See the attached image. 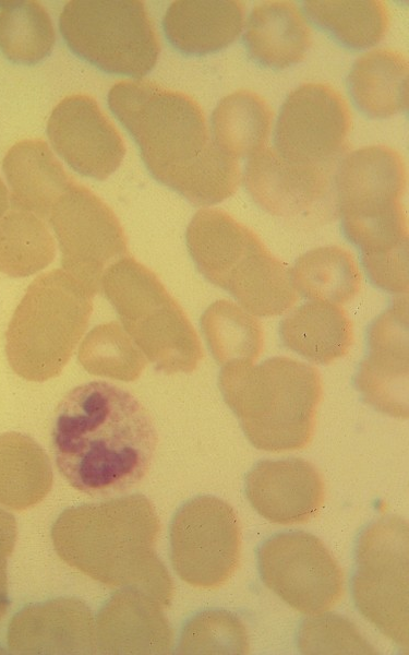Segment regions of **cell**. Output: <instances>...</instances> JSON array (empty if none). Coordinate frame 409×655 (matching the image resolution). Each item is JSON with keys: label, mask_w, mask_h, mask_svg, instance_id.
I'll use <instances>...</instances> for the list:
<instances>
[{"label": "cell", "mask_w": 409, "mask_h": 655, "mask_svg": "<svg viewBox=\"0 0 409 655\" xmlns=\"http://www.w3.org/2000/svg\"><path fill=\"white\" fill-rule=\"evenodd\" d=\"M51 441L56 466L74 489L108 497L142 481L158 438L149 413L134 395L92 381L61 400Z\"/></svg>", "instance_id": "cell-1"}, {"label": "cell", "mask_w": 409, "mask_h": 655, "mask_svg": "<svg viewBox=\"0 0 409 655\" xmlns=\"http://www.w3.org/2000/svg\"><path fill=\"white\" fill-rule=\"evenodd\" d=\"M108 105L156 180L201 206L236 192L241 179L238 160L217 147L192 97L154 82L132 80L110 88Z\"/></svg>", "instance_id": "cell-2"}, {"label": "cell", "mask_w": 409, "mask_h": 655, "mask_svg": "<svg viewBox=\"0 0 409 655\" xmlns=\"http://www.w3.org/2000/svg\"><path fill=\"white\" fill-rule=\"evenodd\" d=\"M159 532L151 501L130 495L64 510L52 525L51 539L70 567L108 586L140 590L166 608L173 584L155 551Z\"/></svg>", "instance_id": "cell-3"}, {"label": "cell", "mask_w": 409, "mask_h": 655, "mask_svg": "<svg viewBox=\"0 0 409 655\" xmlns=\"http://www.w3.org/2000/svg\"><path fill=\"white\" fill-rule=\"evenodd\" d=\"M407 171L401 155L370 145L346 155L334 174L336 209L358 247L370 281L388 293L408 291V226L401 203Z\"/></svg>", "instance_id": "cell-4"}, {"label": "cell", "mask_w": 409, "mask_h": 655, "mask_svg": "<svg viewBox=\"0 0 409 655\" xmlns=\"http://www.w3.org/2000/svg\"><path fill=\"white\" fill-rule=\"evenodd\" d=\"M222 397L250 441L268 452L296 451L312 440L323 382L314 367L289 357L224 366Z\"/></svg>", "instance_id": "cell-5"}, {"label": "cell", "mask_w": 409, "mask_h": 655, "mask_svg": "<svg viewBox=\"0 0 409 655\" xmlns=\"http://www.w3.org/2000/svg\"><path fill=\"white\" fill-rule=\"evenodd\" d=\"M187 247L199 272L228 291L249 313L279 315L297 301L290 270L257 235L219 209L196 212Z\"/></svg>", "instance_id": "cell-6"}, {"label": "cell", "mask_w": 409, "mask_h": 655, "mask_svg": "<svg viewBox=\"0 0 409 655\" xmlns=\"http://www.w3.org/2000/svg\"><path fill=\"white\" fill-rule=\"evenodd\" d=\"M93 297L62 269L37 276L5 332V354L12 370L33 382L60 374L87 327Z\"/></svg>", "instance_id": "cell-7"}, {"label": "cell", "mask_w": 409, "mask_h": 655, "mask_svg": "<svg viewBox=\"0 0 409 655\" xmlns=\"http://www.w3.org/2000/svg\"><path fill=\"white\" fill-rule=\"evenodd\" d=\"M101 289L123 329L157 371L173 374L196 369L203 358L199 335L153 271L124 257L105 271Z\"/></svg>", "instance_id": "cell-8"}, {"label": "cell", "mask_w": 409, "mask_h": 655, "mask_svg": "<svg viewBox=\"0 0 409 655\" xmlns=\"http://www.w3.org/2000/svg\"><path fill=\"white\" fill-rule=\"evenodd\" d=\"M69 48L112 74L141 79L155 66L160 45L139 0H72L59 19Z\"/></svg>", "instance_id": "cell-9"}, {"label": "cell", "mask_w": 409, "mask_h": 655, "mask_svg": "<svg viewBox=\"0 0 409 655\" xmlns=\"http://www.w3.org/2000/svg\"><path fill=\"white\" fill-rule=\"evenodd\" d=\"M409 531L383 517L361 534L352 596L360 614L405 650L409 644Z\"/></svg>", "instance_id": "cell-10"}, {"label": "cell", "mask_w": 409, "mask_h": 655, "mask_svg": "<svg viewBox=\"0 0 409 655\" xmlns=\"http://www.w3.org/2000/svg\"><path fill=\"white\" fill-rule=\"evenodd\" d=\"M170 559L191 586L215 590L240 562L241 531L232 507L214 496H199L176 512L170 524Z\"/></svg>", "instance_id": "cell-11"}, {"label": "cell", "mask_w": 409, "mask_h": 655, "mask_svg": "<svg viewBox=\"0 0 409 655\" xmlns=\"http://www.w3.org/2000/svg\"><path fill=\"white\" fill-rule=\"evenodd\" d=\"M58 240L62 270L93 296L101 289L105 271L128 257V245L111 209L73 181L53 203L48 221Z\"/></svg>", "instance_id": "cell-12"}, {"label": "cell", "mask_w": 409, "mask_h": 655, "mask_svg": "<svg viewBox=\"0 0 409 655\" xmlns=\"http://www.w3.org/2000/svg\"><path fill=\"white\" fill-rule=\"evenodd\" d=\"M264 584L304 615L325 612L344 594V574L323 541L305 532L279 533L258 549Z\"/></svg>", "instance_id": "cell-13"}, {"label": "cell", "mask_w": 409, "mask_h": 655, "mask_svg": "<svg viewBox=\"0 0 409 655\" xmlns=\"http://www.w3.org/2000/svg\"><path fill=\"white\" fill-rule=\"evenodd\" d=\"M350 127V108L338 91L325 83H305L281 106L274 150L291 163L334 165L347 147Z\"/></svg>", "instance_id": "cell-14"}, {"label": "cell", "mask_w": 409, "mask_h": 655, "mask_svg": "<svg viewBox=\"0 0 409 655\" xmlns=\"http://www.w3.org/2000/svg\"><path fill=\"white\" fill-rule=\"evenodd\" d=\"M333 165H302L265 146L249 158L243 181L267 213L291 221L320 222L336 209Z\"/></svg>", "instance_id": "cell-15"}, {"label": "cell", "mask_w": 409, "mask_h": 655, "mask_svg": "<svg viewBox=\"0 0 409 655\" xmlns=\"http://www.w3.org/2000/svg\"><path fill=\"white\" fill-rule=\"evenodd\" d=\"M47 133L56 153L71 168L97 180L110 176L125 154L118 130L87 95L63 98L50 114Z\"/></svg>", "instance_id": "cell-16"}, {"label": "cell", "mask_w": 409, "mask_h": 655, "mask_svg": "<svg viewBox=\"0 0 409 655\" xmlns=\"http://www.w3.org/2000/svg\"><path fill=\"white\" fill-rule=\"evenodd\" d=\"M408 299L396 300L368 330V356L354 382L365 403L393 417H408Z\"/></svg>", "instance_id": "cell-17"}, {"label": "cell", "mask_w": 409, "mask_h": 655, "mask_svg": "<svg viewBox=\"0 0 409 655\" xmlns=\"http://www.w3.org/2000/svg\"><path fill=\"white\" fill-rule=\"evenodd\" d=\"M245 495L253 509L276 524L305 523L324 503V481L310 462L289 457L258 462L246 475Z\"/></svg>", "instance_id": "cell-18"}, {"label": "cell", "mask_w": 409, "mask_h": 655, "mask_svg": "<svg viewBox=\"0 0 409 655\" xmlns=\"http://www.w3.org/2000/svg\"><path fill=\"white\" fill-rule=\"evenodd\" d=\"M15 654H91L97 650L93 615L82 600L60 597L27 606L10 621Z\"/></svg>", "instance_id": "cell-19"}, {"label": "cell", "mask_w": 409, "mask_h": 655, "mask_svg": "<svg viewBox=\"0 0 409 655\" xmlns=\"http://www.w3.org/2000/svg\"><path fill=\"white\" fill-rule=\"evenodd\" d=\"M164 607L146 593L125 587L100 609L97 650L106 654H167L173 643Z\"/></svg>", "instance_id": "cell-20"}, {"label": "cell", "mask_w": 409, "mask_h": 655, "mask_svg": "<svg viewBox=\"0 0 409 655\" xmlns=\"http://www.w3.org/2000/svg\"><path fill=\"white\" fill-rule=\"evenodd\" d=\"M244 4L236 0H178L167 9L163 26L169 43L187 55L218 51L240 35Z\"/></svg>", "instance_id": "cell-21"}, {"label": "cell", "mask_w": 409, "mask_h": 655, "mask_svg": "<svg viewBox=\"0 0 409 655\" xmlns=\"http://www.w3.org/2000/svg\"><path fill=\"white\" fill-rule=\"evenodd\" d=\"M243 40L254 61L267 68L284 69L304 59L312 35L294 3L265 1L251 11Z\"/></svg>", "instance_id": "cell-22"}, {"label": "cell", "mask_w": 409, "mask_h": 655, "mask_svg": "<svg viewBox=\"0 0 409 655\" xmlns=\"http://www.w3.org/2000/svg\"><path fill=\"white\" fill-rule=\"evenodd\" d=\"M3 168L12 189L10 204L45 221L53 203L74 181L41 140L14 145L4 158Z\"/></svg>", "instance_id": "cell-23"}, {"label": "cell", "mask_w": 409, "mask_h": 655, "mask_svg": "<svg viewBox=\"0 0 409 655\" xmlns=\"http://www.w3.org/2000/svg\"><path fill=\"white\" fill-rule=\"evenodd\" d=\"M286 347L311 362L329 365L346 356L353 343L352 323L339 306L323 301L306 302L279 325Z\"/></svg>", "instance_id": "cell-24"}, {"label": "cell", "mask_w": 409, "mask_h": 655, "mask_svg": "<svg viewBox=\"0 0 409 655\" xmlns=\"http://www.w3.org/2000/svg\"><path fill=\"white\" fill-rule=\"evenodd\" d=\"M348 86L356 106L365 116H394L408 107V61L390 48L368 51L353 63Z\"/></svg>", "instance_id": "cell-25"}, {"label": "cell", "mask_w": 409, "mask_h": 655, "mask_svg": "<svg viewBox=\"0 0 409 655\" xmlns=\"http://www.w3.org/2000/svg\"><path fill=\"white\" fill-rule=\"evenodd\" d=\"M53 481L48 455L29 436L0 434V504L15 511L45 499Z\"/></svg>", "instance_id": "cell-26"}, {"label": "cell", "mask_w": 409, "mask_h": 655, "mask_svg": "<svg viewBox=\"0 0 409 655\" xmlns=\"http://www.w3.org/2000/svg\"><path fill=\"white\" fill-rule=\"evenodd\" d=\"M273 110L260 95L246 90L228 94L212 115V136L217 147L231 158H250L265 147Z\"/></svg>", "instance_id": "cell-27"}, {"label": "cell", "mask_w": 409, "mask_h": 655, "mask_svg": "<svg viewBox=\"0 0 409 655\" xmlns=\"http://www.w3.org/2000/svg\"><path fill=\"white\" fill-rule=\"evenodd\" d=\"M290 277L293 288L308 299L340 305L361 288V274L349 251L337 246L312 249L298 258Z\"/></svg>", "instance_id": "cell-28"}, {"label": "cell", "mask_w": 409, "mask_h": 655, "mask_svg": "<svg viewBox=\"0 0 409 655\" xmlns=\"http://www.w3.org/2000/svg\"><path fill=\"white\" fill-rule=\"evenodd\" d=\"M306 15L341 44L353 49L376 45L389 26L387 5L381 0H312Z\"/></svg>", "instance_id": "cell-29"}, {"label": "cell", "mask_w": 409, "mask_h": 655, "mask_svg": "<svg viewBox=\"0 0 409 655\" xmlns=\"http://www.w3.org/2000/svg\"><path fill=\"white\" fill-rule=\"evenodd\" d=\"M201 329L213 357L222 367L253 364L263 349L261 323L231 301L213 302L201 317Z\"/></svg>", "instance_id": "cell-30"}, {"label": "cell", "mask_w": 409, "mask_h": 655, "mask_svg": "<svg viewBox=\"0 0 409 655\" xmlns=\"http://www.w3.org/2000/svg\"><path fill=\"white\" fill-rule=\"evenodd\" d=\"M46 223L13 205L8 209L0 222V272L28 276L52 262L56 246Z\"/></svg>", "instance_id": "cell-31"}, {"label": "cell", "mask_w": 409, "mask_h": 655, "mask_svg": "<svg viewBox=\"0 0 409 655\" xmlns=\"http://www.w3.org/2000/svg\"><path fill=\"white\" fill-rule=\"evenodd\" d=\"M55 39L51 19L38 2H12L0 11V49L10 60L37 63L50 53Z\"/></svg>", "instance_id": "cell-32"}, {"label": "cell", "mask_w": 409, "mask_h": 655, "mask_svg": "<svg viewBox=\"0 0 409 655\" xmlns=\"http://www.w3.org/2000/svg\"><path fill=\"white\" fill-rule=\"evenodd\" d=\"M79 361L91 374L121 381L136 380L146 358L116 321L96 325L83 340Z\"/></svg>", "instance_id": "cell-33"}, {"label": "cell", "mask_w": 409, "mask_h": 655, "mask_svg": "<svg viewBox=\"0 0 409 655\" xmlns=\"http://www.w3.org/2000/svg\"><path fill=\"white\" fill-rule=\"evenodd\" d=\"M249 636L243 622L222 609L202 611L184 626L180 654H246Z\"/></svg>", "instance_id": "cell-34"}, {"label": "cell", "mask_w": 409, "mask_h": 655, "mask_svg": "<svg viewBox=\"0 0 409 655\" xmlns=\"http://www.w3.org/2000/svg\"><path fill=\"white\" fill-rule=\"evenodd\" d=\"M298 647L303 654H375L349 619L336 614L311 615L300 626Z\"/></svg>", "instance_id": "cell-35"}, {"label": "cell", "mask_w": 409, "mask_h": 655, "mask_svg": "<svg viewBox=\"0 0 409 655\" xmlns=\"http://www.w3.org/2000/svg\"><path fill=\"white\" fill-rule=\"evenodd\" d=\"M17 535L14 516L0 509V621L9 606L7 560L11 556Z\"/></svg>", "instance_id": "cell-36"}, {"label": "cell", "mask_w": 409, "mask_h": 655, "mask_svg": "<svg viewBox=\"0 0 409 655\" xmlns=\"http://www.w3.org/2000/svg\"><path fill=\"white\" fill-rule=\"evenodd\" d=\"M9 209V203H8V193L7 190L3 186V183L0 180V222L3 217V215L5 214V212Z\"/></svg>", "instance_id": "cell-37"}]
</instances>
